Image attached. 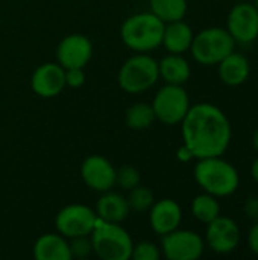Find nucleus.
Masks as SVG:
<instances>
[{
  "label": "nucleus",
  "instance_id": "5701e85b",
  "mask_svg": "<svg viewBox=\"0 0 258 260\" xmlns=\"http://www.w3.org/2000/svg\"><path fill=\"white\" fill-rule=\"evenodd\" d=\"M125 120L128 128L135 131H143L152 126V123L157 120L152 105L148 104H134L131 105L125 113Z\"/></svg>",
  "mask_w": 258,
  "mask_h": 260
},
{
  "label": "nucleus",
  "instance_id": "4468645a",
  "mask_svg": "<svg viewBox=\"0 0 258 260\" xmlns=\"http://www.w3.org/2000/svg\"><path fill=\"white\" fill-rule=\"evenodd\" d=\"M30 87L35 94L41 98H55L67 87L65 85V69L58 62H44L30 78Z\"/></svg>",
  "mask_w": 258,
  "mask_h": 260
},
{
  "label": "nucleus",
  "instance_id": "a211bd4d",
  "mask_svg": "<svg viewBox=\"0 0 258 260\" xmlns=\"http://www.w3.org/2000/svg\"><path fill=\"white\" fill-rule=\"evenodd\" d=\"M193 30L190 24H187L184 20H176L166 23L164 34H163V46L169 53H179L190 50L192 41H193Z\"/></svg>",
  "mask_w": 258,
  "mask_h": 260
},
{
  "label": "nucleus",
  "instance_id": "aec40b11",
  "mask_svg": "<svg viewBox=\"0 0 258 260\" xmlns=\"http://www.w3.org/2000/svg\"><path fill=\"white\" fill-rule=\"evenodd\" d=\"M160 78L166 81V84L182 85L190 79L192 69L189 61L179 53H169L158 62Z\"/></svg>",
  "mask_w": 258,
  "mask_h": 260
},
{
  "label": "nucleus",
  "instance_id": "7ed1b4c3",
  "mask_svg": "<svg viewBox=\"0 0 258 260\" xmlns=\"http://www.w3.org/2000/svg\"><path fill=\"white\" fill-rule=\"evenodd\" d=\"M164 26L166 23L151 11L138 12L123 21L120 37L123 44L131 50L137 53H148L161 46Z\"/></svg>",
  "mask_w": 258,
  "mask_h": 260
},
{
  "label": "nucleus",
  "instance_id": "bb28decb",
  "mask_svg": "<svg viewBox=\"0 0 258 260\" xmlns=\"http://www.w3.org/2000/svg\"><path fill=\"white\" fill-rule=\"evenodd\" d=\"M70 247V253H71V259H85L93 253V244H91V238L90 236H78V238H71V242L68 244Z\"/></svg>",
  "mask_w": 258,
  "mask_h": 260
},
{
  "label": "nucleus",
  "instance_id": "20e7f679",
  "mask_svg": "<svg viewBox=\"0 0 258 260\" xmlns=\"http://www.w3.org/2000/svg\"><path fill=\"white\" fill-rule=\"evenodd\" d=\"M93 253L102 260H129L132 253L131 235L117 222H106L97 218L90 235Z\"/></svg>",
  "mask_w": 258,
  "mask_h": 260
},
{
  "label": "nucleus",
  "instance_id": "0eeeda50",
  "mask_svg": "<svg viewBox=\"0 0 258 260\" xmlns=\"http://www.w3.org/2000/svg\"><path fill=\"white\" fill-rule=\"evenodd\" d=\"M151 105L157 120L164 125H178L190 108V98L182 85L166 84L157 91Z\"/></svg>",
  "mask_w": 258,
  "mask_h": 260
},
{
  "label": "nucleus",
  "instance_id": "ddd939ff",
  "mask_svg": "<svg viewBox=\"0 0 258 260\" xmlns=\"http://www.w3.org/2000/svg\"><path fill=\"white\" fill-rule=\"evenodd\" d=\"M82 181L94 192H106L116 186V169L102 155H90L81 165Z\"/></svg>",
  "mask_w": 258,
  "mask_h": 260
},
{
  "label": "nucleus",
  "instance_id": "f3484780",
  "mask_svg": "<svg viewBox=\"0 0 258 260\" xmlns=\"http://www.w3.org/2000/svg\"><path fill=\"white\" fill-rule=\"evenodd\" d=\"M35 260H71L67 238L59 233H46L40 236L32 248Z\"/></svg>",
  "mask_w": 258,
  "mask_h": 260
},
{
  "label": "nucleus",
  "instance_id": "f257e3e1",
  "mask_svg": "<svg viewBox=\"0 0 258 260\" xmlns=\"http://www.w3.org/2000/svg\"><path fill=\"white\" fill-rule=\"evenodd\" d=\"M181 133L184 146L196 160L224 155L233 139L230 119L210 102L190 105L181 122Z\"/></svg>",
  "mask_w": 258,
  "mask_h": 260
},
{
  "label": "nucleus",
  "instance_id": "2f4dec72",
  "mask_svg": "<svg viewBox=\"0 0 258 260\" xmlns=\"http://www.w3.org/2000/svg\"><path fill=\"white\" fill-rule=\"evenodd\" d=\"M251 175H252V180L258 184V157L251 165Z\"/></svg>",
  "mask_w": 258,
  "mask_h": 260
},
{
  "label": "nucleus",
  "instance_id": "39448f33",
  "mask_svg": "<svg viewBox=\"0 0 258 260\" xmlns=\"http://www.w3.org/2000/svg\"><path fill=\"white\" fill-rule=\"evenodd\" d=\"M236 41L227 27H207L193 37L190 52L202 66H217L225 56L234 52Z\"/></svg>",
  "mask_w": 258,
  "mask_h": 260
},
{
  "label": "nucleus",
  "instance_id": "c756f323",
  "mask_svg": "<svg viewBox=\"0 0 258 260\" xmlns=\"http://www.w3.org/2000/svg\"><path fill=\"white\" fill-rule=\"evenodd\" d=\"M248 247L254 254L258 256V221L254 222V225L248 232Z\"/></svg>",
  "mask_w": 258,
  "mask_h": 260
},
{
  "label": "nucleus",
  "instance_id": "393cba45",
  "mask_svg": "<svg viewBox=\"0 0 258 260\" xmlns=\"http://www.w3.org/2000/svg\"><path fill=\"white\" fill-rule=\"evenodd\" d=\"M140 172L132 166H122L116 171V184H119L123 190H131L140 184Z\"/></svg>",
  "mask_w": 258,
  "mask_h": 260
},
{
  "label": "nucleus",
  "instance_id": "6ab92c4d",
  "mask_svg": "<svg viewBox=\"0 0 258 260\" xmlns=\"http://www.w3.org/2000/svg\"><path fill=\"white\" fill-rule=\"evenodd\" d=\"M94 212H96L97 218L102 219V221L120 224L128 218L131 209H129V204H128L126 198H123L120 193L106 190L99 198Z\"/></svg>",
  "mask_w": 258,
  "mask_h": 260
},
{
  "label": "nucleus",
  "instance_id": "b1692460",
  "mask_svg": "<svg viewBox=\"0 0 258 260\" xmlns=\"http://www.w3.org/2000/svg\"><path fill=\"white\" fill-rule=\"evenodd\" d=\"M126 200H128L129 209L134 210V212H137V213L148 212L152 207V204L155 203V198H154L152 190L149 187L140 186V184L129 190V197Z\"/></svg>",
  "mask_w": 258,
  "mask_h": 260
},
{
  "label": "nucleus",
  "instance_id": "423d86ee",
  "mask_svg": "<svg viewBox=\"0 0 258 260\" xmlns=\"http://www.w3.org/2000/svg\"><path fill=\"white\" fill-rule=\"evenodd\" d=\"M158 78V61L148 53H137L123 62L117 75V82L123 91L138 94L154 87Z\"/></svg>",
  "mask_w": 258,
  "mask_h": 260
},
{
  "label": "nucleus",
  "instance_id": "cd10ccee",
  "mask_svg": "<svg viewBox=\"0 0 258 260\" xmlns=\"http://www.w3.org/2000/svg\"><path fill=\"white\" fill-rule=\"evenodd\" d=\"M85 84L84 69H65V85L71 88H79Z\"/></svg>",
  "mask_w": 258,
  "mask_h": 260
},
{
  "label": "nucleus",
  "instance_id": "9b49d317",
  "mask_svg": "<svg viewBox=\"0 0 258 260\" xmlns=\"http://www.w3.org/2000/svg\"><path fill=\"white\" fill-rule=\"evenodd\" d=\"M208 248L217 254H230L240 244L239 224L228 216H217L207 224L205 241Z\"/></svg>",
  "mask_w": 258,
  "mask_h": 260
},
{
  "label": "nucleus",
  "instance_id": "412c9836",
  "mask_svg": "<svg viewBox=\"0 0 258 260\" xmlns=\"http://www.w3.org/2000/svg\"><path fill=\"white\" fill-rule=\"evenodd\" d=\"M151 12L164 23L184 20L187 14V0H149Z\"/></svg>",
  "mask_w": 258,
  "mask_h": 260
},
{
  "label": "nucleus",
  "instance_id": "c85d7f7f",
  "mask_svg": "<svg viewBox=\"0 0 258 260\" xmlns=\"http://www.w3.org/2000/svg\"><path fill=\"white\" fill-rule=\"evenodd\" d=\"M243 212L245 216L251 221H258V197H251L246 200L245 206H243Z\"/></svg>",
  "mask_w": 258,
  "mask_h": 260
},
{
  "label": "nucleus",
  "instance_id": "72a5a7b5",
  "mask_svg": "<svg viewBox=\"0 0 258 260\" xmlns=\"http://www.w3.org/2000/svg\"><path fill=\"white\" fill-rule=\"evenodd\" d=\"M254 5H255V8L258 9V0H254Z\"/></svg>",
  "mask_w": 258,
  "mask_h": 260
},
{
  "label": "nucleus",
  "instance_id": "473e14b6",
  "mask_svg": "<svg viewBox=\"0 0 258 260\" xmlns=\"http://www.w3.org/2000/svg\"><path fill=\"white\" fill-rule=\"evenodd\" d=\"M252 145H254L255 151H257V152H258V129H257V131H255L254 137H252Z\"/></svg>",
  "mask_w": 258,
  "mask_h": 260
},
{
  "label": "nucleus",
  "instance_id": "f03ea898",
  "mask_svg": "<svg viewBox=\"0 0 258 260\" xmlns=\"http://www.w3.org/2000/svg\"><path fill=\"white\" fill-rule=\"evenodd\" d=\"M193 174L198 186L216 198L233 195L240 184L239 171L230 161L224 160L222 155L199 158Z\"/></svg>",
  "mask_w": 258,
  "mask_h": 260
},
{
  "label": "nucleus",
  "instance_id": "9d476101",
  "mask_svg": "<svg viewBox=\"0 0 258 260\" xmlns=\"http://www.w3.org/2000/svg\"><path fill=\"white\" fill-rule=\"evenodd\" d=\"M227 30L236 44H251L258 38V9L254 3L234 5L227 18Z\"/></svg>",
  "mask_w": 258,
  "mask_h": 260
},
{
  "label": "nucleus",
  "instance_id": "6e6552de",
  "mask_svg": "<svg viewBox=\"0 0 258 260\" xmlns=\"http://www.w3.org/2000/svg\"><path fill=\"white\" fill-rule=\"evenodd\" d=\"M96 212L84 204L65 206L58 212L55 218V227L58 233L67 239L78 236H90L96 227Z\"/></svg>",
  "mask_w": 258,
  "mask_h": 260
},
{
  "label": "nucleus",
  "instance_id": "1a4fd4ad",
  "mask_svg": "<svg viewBox=\"0 0 258 260\" xmlns=\"http://www.w3.org/2000/svg\"><path fill=\"white\" fill-rule=\"evenodd\" d=\"M205 250L201 235L192 230H173L163 236L161 253L167 260H198Z\"/></svg>",
  "mask_w": 258,
  "mask_h": 260
},
{
  "label": "nucleus",
  "instance_id": "2eb2a0df",
  "mask_svg": "<svg viewBox=\"0 0 258 260\" xmlns=\"http://www.w3.org/2000/svg\"><path fill=\"white\" fill-rule=\"evenodd\" d=\"M181 221H182V209L175 200L163 198L154 203L152 207L149 209L151 227L160 236H164L179 229Z\"/></svg>",
  "mask_w": 258,
  "mask_h": 260
},
{
  "label": "nucleus",
  "instance_id": "a878e982",
  "mask_svg": "<svg viewBox=\"0 0 258 260\" xmlns=\"http://www.w3.org/2000/svg\"><path fill=\"white\" fill-rule=\"evenodd\" d=\"M161 256L160 248L151 241H141L132 247L131 259L134 260H158Z\"/></svg>",
  "mask_w": 258,
  "mask_h": 260
},
{
  "label": "nucleus",
  "instance_id": "7c9ffc66",
  "mask_svg": "<svg viewBox=\"0 0 258 260\" xmlns=\"http://www.w3.org/2000/svg\"><path fill=\"white\" fill-rule=\"evenodd\" d=\"M176 157H178V160H179V161H184V163H186V161H190V160H193V155H192V152H190V151H189V149H187L184 145H182V146L178 149V152H176Z\"/></svg>",
  "mask_w": 258,
  "mask_h": 260
},
{
  "label": "nucleus",
  "instance_id": "dca6fc26",
  "mask_svg": "<svg viewBox=\"0 0 258 260\" xmlns=\"http://www.w3.org/2000/svg\"><path fill=\"white\" fill-rule=\"evenodd\" d=\"M217 73L225 85L239 87L245 84L251 75L249 59L245 55L237 53L234 50L217 64Z\"/></svg>",
  "mask_w": 258,
  "mask_h": 260
},
{
  "label": "nucleus",
  "instance_id": "f8f14e48",
  "mask_svg": "<svg viewBox=\"0 0 258 260\" xmlns=\"http://www.w3.org/2000/svg\"><path fill=\"white\" fill-rule=\"evenodd\" d=\"M93 56V44L82 34L64 37L56 47V59L64 69H84Z\"/></svg>",
  "mask_w": 258,
  "mask_h": 260
},
{
  "label": "nucleus",
  "instance_id": "4be33fe9",
  "mask_svg": "<svg viewBox=\"0 0 258 260\" xmlns=\"http://www.w3.org/2000/svg\"><path fill=\"white\" fill-rule=\"evenodd\" d=\"M192 215L202 224L211 222L220 215V204L216 197L204 192L193 198L192 201Z\"/></svg>",
  "mask_w": 258,
  "mask_h": 260
}]
</instances>
